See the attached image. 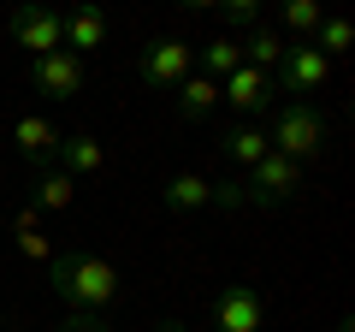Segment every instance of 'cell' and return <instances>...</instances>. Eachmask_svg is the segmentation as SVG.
<instances>
[{
    "instance_id": "6da1fadb",
    "label": "cell",
    "mask_w": 355,
    "mask_h": 332,
    "mask_svg": "<svg viewBox=\"0 0 355 332\" xmlns=\"http://www.w3.org/2000/svg\"><path fill=\"white\" fill-rule=\"evenodd\" d=\"M48 285L65 297V308L101 315V308L119 297V267L107 256H95V249H65V256L48 261Z\"/></svg>"
},
{
    "instance_id": "7a4b0ae2",
    "label": "cell",
    "mask_w": 355,
    "mask_h": 332,
    "mask_svg": "<svg viewBox=\"0 0 355 332\" xmlns=\"http://www.w3.org/2000/svg\"><path fill=\"white\" fill-rule=\"evenodd\" d=\"M272 154H284V160H320V149H326V119H320V107L308 101H284L279 119H272Z\"/></svg>"
},
{
    "instance_id": "3957f363",
    "label": "cell",
    "mask_w": 355,
    "mask_h": 332,
    "mask_svg": "<svg viewBox=\"0 0 355 332\" xmlns=\"http://www.w3.org/2000/svg\"><path fill=\"white\" fill-rule=\"evenodd\" d=\"M243 202H291L302 190V166L284 160V154H266V160L249 166V179H237Z\"/></svg>"
},
{
    "instance_id": "277c9868",
    "label": "cell",
    "mask_w": 355,
    "mask_h": 332,
    "mask_svg": "<svg viewBox=\"0 0 355 332\" xmlns=\"http://www.w3.org/2000/svg\"><path fill=\"white\" fill-rule=\"evenodd\" d=\"M137 77L148 90H178V83L190 77V48L178 36H154L148 48H142V60H137Z\"/></svg>"
},
{
    "instance_id": "5b68a950",
    "label": "cell",
    "mask_w": 355,
    "mask_h": 332,
    "mask_svg": "<svg viewBox=\"0 0 355 332\" xmlns=\"http://www.w3.org/2000/svg\"><path fill=\"white\" fill-rule=\"evenodd\" d=\"M214 332H266V297L254 285H225L214 297Z\"/></svg>"
},
{
    "instance_id": "8992f818",
    "label": "cell",
    "mask_w": 355,
    "mask_h": 332,
    "mask_svg": "<svg viewBox=\"0 0 355 332\" xmlns=\"http://www.w3.org/2000/svg\"><path fill=\"white\" fill-rule=\"evenodd\" d=\"M326 72H331V60L314 48V42H291V48H284V60L272 65V77H279L296 101H302V95H314L320 83H326Z\"/></svg>"
},
{
    "instance_id": "52a82bcc",
    "label": "cell",
    "mask_w": 355,
    "mask_h": 332,
    "mask_svg": "<svg viewBox=\"0 0 355 332\" xmlns=\"http://www.w3.org/2000/svg\"><path fill=\"white\" fill-rule=\"evenodd\" d=\"M6 30H12V42L30 48L36 60L65 48V30H60V13H53V6H18V13L6 18Z\"/></svg>"
},
{
    "instance_id": "ba28073f",
    "label": "cell",
    "mask_w": 355,
    "mask_h": 332,
    "mask_svg": "<svg viewBox=\"0 0 355 332\" xmlns=\"http://www.w3.org/2000/svg\"><path fill=\"white\" fill-rule=\"evenodd\" d=\"M30 77H36V90L42 95H53V101H77L83 95V60L77 53H42L36 65H30Z\"/></svg>"
},
{
    "instance_id": "9c48e42d",
    "label": "cell",
    "mask_w": 355,
    "mask_h": 332,
    "mask_svg": "<svg viewBox=\"0 0 355 332\" xmlns=\"http://www.w3.org/2000/svg\"><path fill=\"white\" fill-rule=\"evenodd\" d=\"M225 101L237 113H266L272 107V72H254V65H237L225 77Z\"/></svg>"
},
{
    "instance_id": "30bf717a",
    "label": "cell",
    "mask_w": 355,
    "mask_h": 332,
    "mask_svg": "<svg viewBox=\"0 0 355 332\" xmlns=\"http://www.w3.org/2000/svg\"><path fill=\"white\" fill-rule=\"evenodd\" d=\"M60 30H65V53H77V60H83L89 48H101V42H107V13H101V6L60 13Z\"/></svg>"
},
{
    "instance_id": "8fae6325",
    "label": "cell",
    "mask_w": 355,
    "mask_h": 332,
    "mask_svg": "<svg viewBox=\"0 0 355 332\" xmlns=\"http://www.w3.org/2000/svg\"><path fill=\"white\" fill-rule=\"evenodd\" d=\"M12 142H18V154H24L30 166H48L53 154H60V131H53L48 119H36V113H24L12 125Z\"/></svg>"
},
{
    "instance_id": "7c38bea8",
    "label": "cell",
    "mask_w": 355,
    "mask_h": 332,
    "mask_svg": "<svg viewBox=\"0 0 355 332\" xmlns=\"http://www.w3.org/2000/svg\"><path fill=\"white\" fill-rule=\"evenodd\" d=\"M53 160H60L65 179H89V172L107 166V149L89 137V131H77V137H60V154H53Z\"/></svg>"
},
{
    "instance_id": "4fadbf2b",
    "label": "cell",
    "mask_w": 355,
    "mask_h": 332,
    "mask_svg": "<svg viewBox=\"0 0 355 332\" xmlns=\"http://www.w3.org/2000/svg\"><path fill=\"white\" fill-rule=\"evenodd\" d=\"M160 202L172 208V214H202V208H214V184H207L202 172H178L160 190Z\"/></svg>"
},
{
    "instance_id": "5bb4252c",
    "label": "cell",
    "mask_w": 355,
    "mask_h": 332,
    "mask_svg": "<svg viewBox=\"0 0 355 332\" xmlns=\"http://www.w3.org/2000/svg\"><path fill=\"white\" fill-rule=\"evenodd\" d=\"M219 107V83L214 77H184V83H178V119H184V125H202L207 113H214Z\"/></svg>"
},
{
    "instance_id": "9a60e30c",
    "label": "cell",
    "mask_w": 355,
    "mask_h": 332,
    "mask_svg": "<svg viewBox=\"0 0 355 332\" xmlns=\"http://www.w3.org/2000/svg\"><path fill=\"white\" fill-rule=\"evenodd\" d=\"M284 48H291V42H284L279 30L254 24V30H249V42H243V65H254V72H272V65L284 60Z\"/></svg>"
},
{
    "instance_id": "2e32d148",
    "label": "cell",
    "mask_w": 355,
    "mask_h": 332,
    "mask_svg": "<svg viewBox=\"0 0 355 332\" xmlns=\"http://www.w3.org/2000/svg\"><path fill=\"white\" fill-rule=\"evenodd\" d=\"M71 196H77V179H65L60 166H42V172H36V202H30V208H36V214L53 208V214H60V208H71Z\"/></svg>"
},
{
    "instance_id": "e0dca14e",
    "label": "cell",
    "mask_w": 355,
    "mask_h": 332,
    "mask_svg": "<svg viewBox=\"0 0 355 332\" xmlns=\"http://www.w3.org/2000/svg\"><path fill=\"white\" fill-rule=\"evenodd\" d=\"M225 154L237 166H254V160H266V154H272V142H266V131H254V125H237L225 137Z\"/></svg>"
},
{
    "instance_id": "ac0fdd59",
    "label": "cell",
    "mask_w": 355,
    "mask_h": 332,
    "mask_svg": "<svg viewBox=\"0 0 355 332\" xmlns=\"http://www.w3.org/2000/svg\"><path fill=\"white\" fill-rule=\"evenodd\" d=\"M18 256H24V261H53V243L42 238L36 208H24V214H18Z\"/></svg>"
},
{
    "instance_id": "d6986e66",
    "label": "cell",
    "mask_w": 355,
    "mask_h": 332,
    "mask_svg": "<svg viewBox=\"0 0 355 332\" xmlns=\"http://www.w3.org/2000/svg\"><path fill=\"white\" fill-rule=\"evenodd\" d=\"M349 42H355L349 18H320V30H314V48L326 53V60H338V53H349Z\"/></svg>"
},
{
    "instance_id": "ffe728a7",
    "label": "cell",
    "mask_w": 355,
    "mask_h": 332,
    "mask_svg": "<svg viewBox=\"0 0 355 332\" xmlns=\"http://www.w3.org/2000/svg\"><path fill=\"white\" fill-rule=\"evenodd\" d=\"M243 65V42H231V36H219L214 48H207V72L202 77H214V83H225L231 72H237Z\"/></svg>"
},
{
    "instance_id": "44dd1931",
    "label": "cell",
    "mask_w": 355,
    "mask_h": 332,
    "mask_svg": "<svg viewBox=\"0 0 355 332\" xmlns=\"http://www.w3.org/2000/svg\"><path fill=\"white\" fill-rule=\"evenodd\" d=\"M279 18H284V30H296V36H314L326 13H320L314 0H284V13H279Z\"/></svg>"
},
{
    "instance_id": "7402d4cb",
    "label": "cell",
    "mask_w": 355,
    "mask_h": 332,
    "mask_svg": "<svg viewBox=\"0 0 355 332\" xmlns=\"http://www.w3.org/2000/svg\"><path fill=\"white\" fill-rule=\"evenodd\" d=\"M53 332H113V326H107V315H77V308H71Z\"/></svg>"
},
{
    "instance_id": "603a6c76",
    "label": "cell",
    "mask_w": 355,
    "mask_h": 332,
    "mask_svg": "<svg viewBox=\"0 0 355 332\" xmlns=\"http://www.w3.org/2000/svg\"><path fill=\"white\" fill-rule=\"evenodd\" d=\"M225 24H237V30H254V24H261L254 0H225Z\"/></svg>"
},
{
    "instance_id": "cb8c5ba5",
    "label": "cell",
    "mask_w": 355,
    "mask_h": 332,
    "mask_svg": "<svg viewBox=\"0 0 355 332\" xmlns=\"http://www.w3.org/2000/svg\"><path fill=\"white\" fill-rule=\"evenodd\" d=\"M154 332H190V326H184V320H160Z\"/></svg>"
},
{
    "instance_id": "d4e9b609",
    "label": "cell",
    "mask_w": 355,
    "mask_h": 332,
    "mask_svg": "<svg viewBox=\"0 0 355 332\" xmlns=\"http://www.w3.org/2000/svg\"><path fill=\"white\" fill-rule=\"evenodd\" d=\"M338 332H349V320H338Z\"/></svg>"
}]
</instances>
